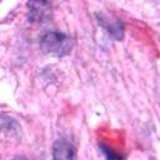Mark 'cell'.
Masks as SVG:
<instances>
[{
	"label": "cell",
	"mask_w": 160,
	"mask_h": 160,
	"mask_svg": "<svg viewBox=\"0 0 160 160\" xmlns=\"http://www.w3.org/2000/svg\"><path fill=\"white\" fill-rule=\"evenodd\" d=\"M40 48L44 52L64 56L72 49V39L59 31H48L40 38Z\"/></svg>",
	"instance_id": "6da1fadb"
},
{
	"label": "cell",
	"mask_w": 160,
	"mask_h": 160,
	"mask_svg": "<svg viewBox=\"0 0 160 160\" xmlns=\"http://www.w3.org/2000/svg\"><path fill=\"white\" fill-rule=\"evenodd\" d=\"M51 18V2L49 0H29L28 19L30 22H46Z\"/></svg>",
	"instance_id": "7a4b0ae2"
},
{
	"label": "cell",
	"mask_w": 160,
	"mask_h": 160,
	"mask_svg": "<svg viewBox=\"0 0 160 160\" xmlns=\"http://www.w3.org/2000/svg\"><path fill=\"white\" fill-rule=\"evenodd\" d=\"M52 156L54 159H72L75 158V148L72 146V144H70L69 141L61 139V140H56V142L54 144L52 148Z\"/></svg>",
	"instance_id": "3957f363"
},
{
	"label": "cell",
	"mask_w": 160,
	"mask_h": 160,
	"mask_svg": "<svg viewBox=\"0 0 160 160\" xmlns=\"http://www.w3.org/2000/svg\"><path fill=\"white\" fill-rule=\"evenodd\" d=\"M99 24H101L102 28H105V30L115 39V40H121L124 36V26L121 21H114L110 24V21L108 19H104L101 16H99Z\"/></svg>",
	"instance_id": "277c9868"
}]
</instances>
